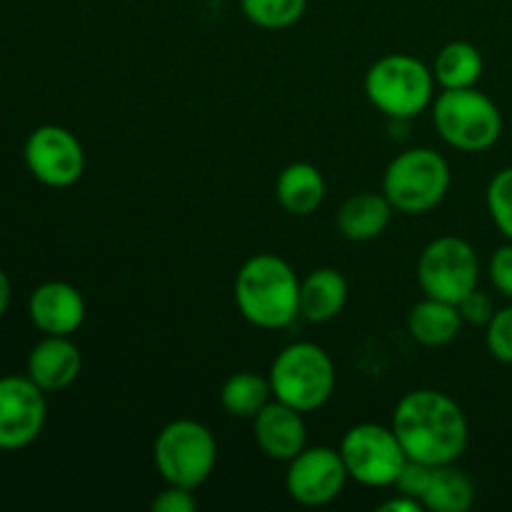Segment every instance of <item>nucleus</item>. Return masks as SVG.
Returning <instances> with one entry per match:
<instances>
[{
  "mask_svg": "<svg viewBox=\"0 0 512 512\" xmlns=\"http://www.w3.org/2000/svg\"><path fill=\"white\" fill-rule=\"evenodd\" d=\"M253 433L258 448L278 463H290L308 448V428L303 413L273 400L253 418Z\"/></svg>",
  "mask_w": 512,
  "mask_h": 512,
  "instance_id": "obj_14",
  "label": "nucleus"
},
{
  "mask_svg": "<svg viewBox=\"0 0 512 512\" xmlns=\"http://www.w3.org/2000/svg\"><path fill=\"white\" fill-rule=\"evenodd\" d=\"M245 18L263 30H283L303 18L308 0H240Z\"/></svg>",
  "mask_w": 512,
  "mask_h": 512,
  "instance_id": "obj_23",
  "label": "nucleus"
},
{
  "mask_svg": "<svg viewBox=\"0 0 512 512\" xmlns=\"http://www.w3.org/2000/svg\"><path fill=\"white\" fill-rule=\"evenodd\" d=\"M270 380L253 370H240L230 375L220 390V405L233 418H255L270 403Z\"/></svg>",
  "mask_w": 512,
  "mask_h": 512,
  "instance_id": "obj_22",
  "label": "nucleus"
},
{
  "mask_svg": "<svg viewBox=\"0 0 512 512\" xmlns=\"http://www.w3.org/2000/svg\"><path fill=\"white\" fill-rule=\"evenodd\" d=\"M433 465H425L420 460H405L403 470H400L398 480H395V488L398 493L410 495L415 500H423L425 490H428L430 478H433Z\"/></svg>",
  "mask_w": 512,
  "mask_h": 512,
  "instance_id": "obj_26",
  "label": "nucleus"
},
{
  "mask_svg": "<svg viewBox=\"0 0 512 512\" xmlns=\"http://www.w3.org/2000/svg\"><path fill=\"white\" fill-rule=\"evenodd\" d=\"M273 398L300 413L323 408L335 390L333 358L315 343H293L275 355L270 365Z\"/></svg>",
  "mask_w": 512,
  "mask_h": 512,
  "instance_id": "obj_4",
  "label": "nucleus"
},
{
  "mask_svg": "<svg viewBox=\"0 0 512 512\" xmlns=\"http://www.w3.org/2000/svg\"><path fill=\"white\" fill-rule=\"evenodd\" d=\"M340 455H343L348 478L358 480L360 485H368V488L395 485L405 460H408L393 428L378 423L353 425L343 435Z\"/></svg>",
  "mask_w": 512,
  "mask_h": 512,
  "instance_id": "obj_9",
  "label": "nucleus"
},
{
  "mask_svg": "<svg viewBox=\"0 0 512 512\" xmlns=\"http://www.w3.org/2000/svg\"><path fill=\"white\" fill-rule=\"evenodd\" d=\"M48 418L45 393L28 375L0 378V450L28 448Z\"/></svg>",
  "mask_w": 512,
  "mask_h": 512,
  "instance_id": "obj_12",
  "label": "nucleus"
},
{
  "mask_svg": "<svg viewBox=\"0 0 512 512\" xmlns=\"http://www.w3.org/2000/svg\"><path fill=\"white\" fill-rule=\"evenodd\" d=\"M393 433L405 455L425 465H450L465 453L470 438L468 418L450 395L420 388L403 395L393 410Z\"/></svg>",
  "mask_w": 512,
  "mask_h": 512,
  "instance_id": "obj_1",
  "label": "nucleus"
},
{
  "mask_svg": "<svg viewBox=\"0 0 512 512\" xmlns=\"http://www.w3.org/2000/svg\"><path fill=\"white\" fill-rule=\"evenodd\" d=\"M450 190V165L438 150L410 148L390 160L383 175V195L405 215L430 213Z\"/></svg>",
  "mask_w": 512,
  "mask_h": 512,
  "instance_id": "obj_6",
  "label": "nucleus"
},
{
  "mask_svg": "<svg viewBox=\"0 0 512 512\" xmlns=\"http://www.w3.org/2000/svg\"><path fill=\"white\" fill-rule=\"evenodd\" d=\"M83 355L70 335H45L28 355V378L43 393H60L78 380Z\"/></svg>",
  "mask_w": 512,
  "mask_h": 512,
  "instance_id": "obj_15",
  "label": "nucleus"
},
{
  "mask_svg": "<svg viewBox=\"0 0 512 512\" xmlns=\"http://www.w3.org/2000/svg\"><path fill=\"white\" fill-rule=\"evenodd\" d=\"M28 315L43 335H73L85 320L83 293L63 280H50L30 293Z\"/></svg>",
  "mask_w": 512,
  "mask_h": 512,
  "instance_id": "obj_13",
  "label": "nucleus"
},
{
  "mask_svg": "<svg viewBox=\"0 0 512 512\" xmlns=\"http://www.w3.org/2000/svg\"><path fill=\"white\" fill-rule=\"evenodd\" d=\"M345 483H348V470L343 455L328 445L305 448L290 460L285 473V490L295 503L305 508H323L333 503L343 493Z\"/></svg>",
  "mask_w": 512,
  "mask_h": 512,
  "instance_id": "obj_11",
  "label": "nucleus"
},
{
  "mask_svg": "<svg viewBox=\"0 0 512 512\" xmlns=\"http://www.w3.org/2000/svg\"><path fill=\"white\" fill-rule=\"evenodd\" d=\"M485 60L483 53L468 40H453L443 45L440 53L435 55L433 75L435 83L443 90L455 88H475L478 80L483 78Z\"/></svg>",
  "mask_w": 512,
  "mask_h": 512,
  "instance_id": "obj_20",
  "label": "nucleus"
},
{
  "mask_svg": "<svg viewBox=\"0 0 512 512\" xmlns=\"http://www.w3.org/2000/svg\"><path fill=\"white\" fill-rule=\"evenodd\" d=\"M488 275L490 283L512 300V243L508 240L505 245H500L493 255H490L488 263Z\"/></svg>",
  "mask_w": 512,
  "mask_h": 512,
  "instance_id": "obj_28",
  "label": "nucleus"
},
{
  "mask_svg": "<svg viewBox=\"0 0 512 512\" xmlns=\"http://www.w3.org/2000/svg\"><path fill=\"white\" fill-rule=\"evenodd\" d=\"M420 503L430 512H468L475 503V485L455 463L438 465Z\"/></svg>",
  "mask_w": 512,
  "mask_h": 512,
  "instance_id": "obj_21",
  "label": "nucleus"
},
{
  "mask_svg": "<svg viewBox=\"0 0 512 512\" xmlns=\"http://www.w3.org/2000/svg\"><path fill=\"white\" fill-rule=\"evenodd\" d=\"M348 303V280L335 268H318L300 280V315L308 323H330Z\"/></svg>",
  "mask_w": 512,
  "mask_h": 512,
  "instance_id": "obj_16",
  "label": "nucleus"
},
{
  "mask_svg": "<svg viewBox=\"0 0 512 512\" xmlns=\"http://www.w3.org/2000/svg\"><path fill=\"white\" fill-rule=\"evenodd\" d=\"M463 330V315H460L458 305L445 303V300L428 298L413 305L408 313V333L415 343L425 345V348H443V345L453 343Z\"/></svg>",
  "mask_w": 512,
  "mask_h": 512,
  "instance_id": "obj_17",
  "label": "nucleus"
},
{
  "mask_svg": "<svg viewBox=\"0 0 512 512\" xmlns=\"http://www.w3.org/2000/svg\"><path fill=\"white\" fill-rule=\"evenodd\" d=\"M485 345L495 360L512 365V305L495 310L490 323L485 325Z\"/></svg>",
  "mask_w": 512,
  "mask_h": 512,
  "instance_id": "obj_25",
  "label": "nucleus"
},
{
  "mask_svg": "<svg viewBox=\"0 0 512 512\" xmlns=\"http://www.w3.org/2000/svg\"><path fill=\"white\" fill-rule=\"evenodd\" d=\"M420 510H425L423 503L403 493H400L398 498H390L380 505V512H420Z\"/></svg>",
  "mask_w": 512,
  "mask_h": 512,
  "instance_id": "obj_30",
  "label": "nucleus"
},
{
  "mask_svg": "<svg viewBox=\"0 0 512 512\" xmlns=\"http://www.w3.org/2000/svg\"><path fill=\"white\" fill-rule=\"evenodd\" d=\"M433 90V68L408 53L383 55L365 73V95L393 120L418 118L433 103Z\"/></svg>",
  "mask_w": 512,
  "mask_h": 512,
  "instance_id": "obj_3",
  "label": "nucleus"
},
{
  "mask_svg": "<svg viewBox=\"0 0 512 512\" xmlns=\"http://www.w3.org/2000/svg\"><path fill=\"white\" fill-rule=\"evenodd\" d=\"M480 258L468 240L440 235L430 240L418 260V283L428 298L458 305L470 290L478 288Z\"/></svg>",
  "mask_w": 512,
  "mask_h": 512,
  "instance_id": "obj_8",
  "label": "nucleus"
},
{
  "mask_svg": "<svg viewBox=\"0 0 512 512\" xmlns=\"http://www.w3.org/2000/svg\"><path fill=\"white\" fill-rule=\"evenodd\" d=\"M485 203H488V213L493 223L498 225L505 240L512 243V165L493 175L488 190H485Z\"/></svg>",
  "mask_w": 512,
  "mask_h": 512,
  "instance_id": "obj_24",
  "label": "nucleus"
},
{
  "mask_svg": "<svg viewBox=\"0 0 512 512\" xmlns=\"http://www.w3.org/2000/svg\"><path fill=\"white\" fill-rule=\"evenodd\" d=\"M23 155L33 178L48 188H70L83 178V145L63 125L35 128L25 140Z\"/></svg>",
  "mask_w": 512,
  "mask_h": 512,
  "instance_id": "obj_10",
  "label": "nucleus"
},
{
  "mask_svg": "<svg viewBox=\"0 0 512 512\" xmlns=\"http://www.w3.org/2000/svg\"><path fill=\"white\" fill-rule=\"evenodd\" d=\"M393 215V205L383 193H355L340 205L338 230L353 243H368L385 233Z\"/></svg>",
  "mask_w": 512,
  "mask_h": 512,
  "instance_id": "obj_18",
  "label": "nucleus"
},
{
  "mask_svg": "<svg viewBox=\"0 0 512 512\" xmlns=\"http://www.w3.org/2000/svg\"><path fill=\"white\" fill-rule=\"evenodd\" d=\"M458 310L460 315H463V323L470 325H488L490 318L495 315L493 298L480 288L470 290V293L458 303Z\"/></svg>",
  "mask_w": 512,
  "mask_h": 512,
  "instance_id": "obj_27",
  "label": "nucleus"
},
{
  "mask_svg": "<svg viewBox=\"0 0 512 512\" xmlns=\"http://www.w3.org/2000/svg\"><path fill=\"white\" fill-rule=\"evenodd\" d=\"M150 508L155 512H193L198 508V500H195L193 490L180 488V485H168L165 490H160L153 498Z\"/></svg>",
  "mask_w": 512,
  "mask_h": 512,
  "instance_id": "obj_29",
  "label": "nucleus"
},
{
  "mask_svg": "<svg viewBox=\"0 0 512 512\" xmlns=\"http://www.w3.org/2000/svg\"><path fill=\"white\" fill-rule=\"evenodd\" d=\"M235 305L250 325L280 330L300 315V280L288 260L258 253L235 275Z\"/></svg>",
  "mask_w": 512,
  "mask_h": 512,
  "instance_id": "obj_2",
  "label": "nucleus"
},
{
  "mask_svg": "<svg viewBox=\"0 0 512 512\" xmlns=\"http://www.w3.org/2000/svg\"><path fill=\"white\" fill-rule=\"evenodd\" d=\"M433 123L440 138L463 153H483L493 148L503 133L500 108L478 88L443 90L433 100Z\"/></svg>",
  "mask_w": 512,
  "mask_h": 512,
  "instance_id": "obj_5",
  "label": "nucleus"
},
{
  "mask_svg": "<svg viewBox=\"0 0 512 512\" xmlns=\"http://www.w3.org/2000/svg\"><path fill=\"white\" fill-rule=\"evenodd\" d=\"M275 198L290 215L315 213L325 200L323 173L313 163H290L275 180Z\"/></svg>",
  "mask_w": 512,
  "mask_h": 512,
  "instance_id": "obj_19",
  "label": "nucleus"
},
{
  "mask_svg": "<svg viewBox=\"0 0 512 512\" xmlns=\"http://www.w3.org/2000/svg\"><path fill=\"white\" fill-rule=\"evenodd\" d=\"M8 305H10V280L8 275H5V270L0 268V318L5 315Z\"/></svg>",
  "mask_w": 512,
  "mask_h": 512,
  "instance_id": "obj_31",
  "label": "nucleus"
},
{
  "mask_svg": "<svg viewBox=\"0 0 512 512\" xmlns=\"http://www.w3.org/2000/svg\"><path fill=\"white\" fill-rule=\"evenodd\" d=\"M153 460L165 485L200 488L218 463V445L203 423L190 418L173 420L158 433Z\"/></svg>",
  "mask_w": 512,
  "mask_h": 512,
  "instance_id": "obj_7",
  "label": "nucleus"
}]
</instances>
